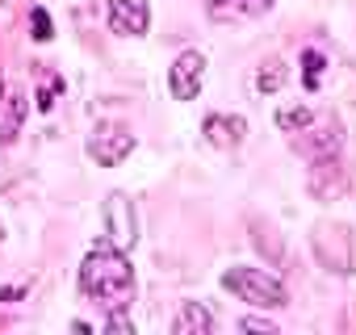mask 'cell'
<instances>
[{
	"label": "cell",
	"instance_id": "cell-1",
	"mask_svg": "<svg viewBox=\"0 0 356 335\" xmlns=\"http://www.w3.org/2000/svg\"><path fill=\"white\" fill-rule=\"evenodd\" d=\"M80 289H84L88 297H109V302L126 297V293L134 289L130 260H126L113 243L92 247V252L84 256V264H80Z\"/></svg>",
	"mask_w": 356,
	"mask_h": 335
},
{
	"label": "cell",
	"instance_id": "cell-2",
	"mask_svg": "<svg viewBox=\"0 0 356 335\" xmlns=\"http://www.w3.org/2000/svg\"><path fill=\"white\" fill-rule=\"evenodd\" d=\"M222 285L252 306H285L289 302L285 285L277 277H268L264 268H231V272H222Z\"/></svg>",
	"mask_w": 356,
	"mask_h": 335
},
{
	"label": "cell",
	"instance_id": "cell-3",
	"mask_svg": "<svg viewBox=\"0 0 356 335\" xmlns=\"http://www.w3.org/2000/svg\"><path fill=\"white\" fill-rule=\"evenodd\" d=\"M314 252H318V260L327 264V268H335V272H352L356 268V235L348 231V227H339V222H323L318 231H314Z\"/></svg>",
	"mask_w": 356,
	"mask_h": 335
},
{
	"label": "cell",
	"instance_id": "cell-4",
	"mask_svg": "<svg viewBox=\"0 0 356 335\" xmlns=\"http://www.w3.org/2000/svg\"><path fill=\"white\" fill-rule=\"evenodd\" d=\"M105 227H109V243L118 252L138 243V214H134V202L126 193H109V202H105Z\"/></svg>",
	"mask_w": 356,
	"mask_h": 335
},
{
	"label": "cell",
	"instance_id": "cell-5",
	"mask_svg": "<svg viewBox=\"0 0 356 335\" xmlns=\"http://www.w3.org/2000/svg\"><path fill=\"white\" fill-rule=\"evenodd\" d=\"M130 151H134V134H130V130H122V126H97V130H92V138H88V155H92L101 168L122 163Z\"/></svg>",
	"mask_w": 356,
	"mask_h": 335
},
{
	"label": "cell",
	"instance_id": "cell-6",
	"mask_svg": "<svg viewBox=\"0 0 356 335\" xmlns=\"http://www.w3.org/2000/svg\"><path fill=\"white\" fill-rule=\"evenodd\" d=\"M202 80H206V59L202 51H185L181 59L172 63V97L176 101H193L202 92Z\"/></svg>",
	"mask_w": 356,
	"mask_h": 335
},
{
	"label": "cell",
	"instance_id": "cell-7",
	"mask_svg": "<svg viewBox=\"0 0 356 335\" xmlns=\"http://www.w3.org/2000/svg\"><path fill=\"white\" fill-rule=\"evenodd\" d=\"M151 22L147 0H109V26L113 34H143Z\"/></svg>",
	"mask_w": 356,
	"mask_h": 335
},
{
	"label": "cell",
	"instance_id": "cell-8",
	"mask_svg": "<svg viewBox=\"0 0 356 335\" xmlns=\"http://www.w3.org/2000/svg\"><path fill=\"white\" fill-rule=\"evenodd\" d=\"M243 134H248L243 117H227V113H210L206 117V142H214V147H239Z\"/></svg>",
	"mask_w": 356,
	"mask_h": 335
},
{
	"label": "cell",
	"instance_id": "cell-9",
	"mask_svg": "<svg viewBox=\"0 0 356 335\" xmlns=\"http://www.w3.org/2000/svg\"><path fill=\"white\" fill-rule=\"evenodd\" d=\"M22 122H26V97L17 88L0 92V142H13L22 134Z\"/></svg>",
	"mask_w": 356,
	"mask_h": 335
},
{
	"label": "cell",
	"instance_id": "cell-10",
	"mask_svg": "<svg viewBox=\"0 0 356 335\" xmlns=\"http://www.w3.org/2000/svg\"><path fill=\"white\" fill-rule=\"evenodd\" d=\"M172 331H176V335H210V331H214V318H210L206 306L185 302L181 314H176V322H172Z\"/></svg>",
	"mask_w": 356,
	"mask_h": 335
},
{
	"label": "cell",
	"instance_id": "cell-11",
	"mask_svg": "<svg viewBox=\"0 0 356 335\" xmlns=\"http://www.w3.org/2000/svg\"><path fill=\"white\" fill-rule=\"evenodd\" d=\"M302 151H306V155H314V159L335 155V151H339V122H335V117H327L310 138H302Z\"/></svg>",
	"mask_w": 356,
	"mask_h": 335
},
{
	"label": "cell",
	"instance_id": "cell-12",
	"mask_svg": "<svg viewBox=\"0 0 356 335\" xmlns=\"http://www.w3.org/2000/svg\"><path fill=\"white\" fill-rule=\"evenodd\" d=\"M206 9H210L214 22H231V17H248V13L273 9V0H206Z\"/></svg>",
	"mask_w": 356,
	"mask_h": 335
},
{
	"label": "cell",
	"instance_id": "cell-13",
	"mask_svg": "<svg viewBox=\"0 0 356 335\" xmlns=\"http://www.w3.org/2000/svg\"><path fill=\"white\" fill-rule=\"evenodd\" d=\"M310 122H314V113H310L306 105H289V109L277 113V126H281V130H306Z\"/></svg>",
	"mask_w": 356,
	"mask_h": 335
},
{
	"label": "cell",
	"instance_id": "cell-14",
	"mask_svg": "<svg viewBox=\"0 0 356 335\" xmlns=\"http://www.w3.org/2000/svg\"><path fill=\"white\" fill-rule=\"evenodd\" d=\"M281 84H285V63H268V67L256 76V88H260V92H277Z\"/></svg>",
	"mask_w": 356,
	"mask_h": 335
},
{
	"label": "cell",
	"instance_id": "cell-15",
	"mask_svg": "<svg viewBox=\"0 0 356 335\" xmlns=\"http://www.w3.org/2000/svg\"><path fill=\"white\" fill-rule=\"evenodd\" d=\"M30 22H34V38H38V42H47V38L55 34V26H51L47 9H30Z\"/></svg>",
	"mask_w": 356,
	"mask_h": 335
},
{
	"label": "cell",
	"instance_id": "cell-16",
	"mask_svg": "<svg viewBox=\"0 0 356 335\" xmlns=\"http://www.w3.org/2000/svg\"><path fill=\"white\" fill-rule=\"evenodd\" d=\"M302 63H306V88H318V72H323V55H318V51H306V55H302Z\"/></svg>",
	"mask_w": 356,
	"mask_h": 335
},
{
	"label": "cell",
	"instance_id": "cell-17",
	"mask_svg": "<svg viewBox=\"0 0 356 335\" xmlns=\"http://www.w3.org/2000/svg\"><path fill=\"white\" fill-rule=\"evenodd\" d=\"M243 331H264V335H273L277 327H273L268 318H243Z\"/></svg>",
	"mask_w": 356,
	"mask_h": 335
},
{
	"label": "cell",
	"instance_id": "cell-18",
	"mask_svg": "<svg viewBox=\"0 0 356 335\" xmlns=\"http://www.w3.org/2000/svg\"><path fill=\"white\" fill-rule=\"evenodd\" d=\"M55 92H59V84L42 88V92H38V109H51V105H55Z\"/></svg>",
	"mask_w": 356,
	"mask_h": 335
},
{
	"label": "cell",
	"instance_id": "cell-19",
	"mask_svg": "<svg viewBox=\"0 0 356 335\" xmlns=\"http://www.w3.org/2000/svg\"><path fill=\"white\" fill-rule=\"evenodd\" d=\"M105 327H109V331H134V327H130V322H126V318H122V314H113V318H109V322H105Z\"/></svg>",
	"mask_w": 356,
	"mask_h": 335
},
{
	"label": "cell",
	"instance_id": "cell-20",
	"mask_svg": "<svg viewBox=\"0 0 356 335\" xmlns=\"http://www.w3.org/2000/svg\"><path fill=\"white\" fill-rule=\"evenodd\" d=\"M26 289H0V302H13V297H22Z\"/></svg>",
	"mask_w": 356,
	"mask_h": 335
}]
</instances>
